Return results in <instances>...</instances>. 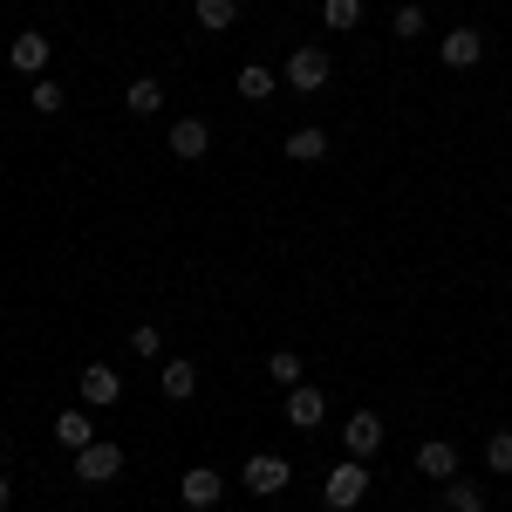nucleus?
I'll return each instance as SVG.
<instances>
[{
  "instance_id": "nucleus-8",
  "label": "nucleus",
  "mask_w": 512,
  "mask_h": 512,
  "mask_svg": "<svg viewBox=\"0 0 512 512\" xmlns=\"http://www.w3.org/2000/svg\"><path fill=\"white\" fill-rule=\"evenodd\" d=\"M321 417H328V396L308 390V383H294V390H287V424H294V431H321Z\"/></svg>"
},
{
  "instance_id": "nucleus-18",
  "label": "nucleus",
  "mask_w": 512,
  "mask_h": 512,
  "mask_svg": "<svg viewBox=\"0 0 512 512\" xmlns=\"http://www.w3.org/2000/svg\"><path fill=\"white\" fill-rule=\"evenodd\" d=\"M239 21V0H198V28H212V35H226Z\"/></svg>"
},
{
  "instance_id": "nucleus-7",
  "label": "nucleus",
  "mask_w": 512,
  "mask_h": 512,
  "mask_svg": "<svg viewBox=\"0 0 512 512\" xmlns=\"http://www.w3.org/2000/svg\"><path fill=\"white\" fill-rule=\"evenodd\" d=\"M478 55H485V35H478V28H451V35L437 41V62H444V69H472Z\"/></svg>"
},
{
  "instance_id": "nucleus-24",
  "label": "nucleus",
  "mask_w": 512,
  "mask_h": 512,
  "mask_svg": "<svg viewBox=\"0 0 512 512\" xmlns=\"http://www.w3.org/2000/svg\"><path fill=\"white\" fill-rule=\"evenodd\" d=\"M396 41H410V35H424V7H396Z\"/></svg>"
},
{
  "instance_id": "nucleus-10",
  "label": "nucleus",
  "mask_w": 512,
  "mask_h": 512,
  "mask_svg": "<svg viewBox=\"0 0 512 512\" xmlns=\"http://www.w3.org/2000/svg\"><path fill=\"white\" fill-rule=\"evenodd\" d=\"M219 492H226V478L212 472V465H192V472H185V506H192V512H212V506H219Z\"/></svg>"
},
{
  "instance_id": "nucleus-23",
  "label": "nucleus",
  "mask_w": 512,
  "mask_h": 512,
  "mask_svg": "<svg viewBox=\"0 0 512 512\" xmlns=\"http://www.w3.org/2000/svg\"><path fill=\"white\" fill-rule=\"evenodd\" d=\"M485 472H499V478L512 472V431H492V437H485Z\"/></svg>"
},
{
  "instance_id": "nucleus-25",
  "label": "nucleus",
  "mask_w": 512,
  "mask_h": 512,
  "mask_svg": "<svg viewBox=\"0 0 512 512\" xmlns=\"http://www.w3.org/2000/svg\"><path fill=\"white\" fill-rule=\"evenodd\" d=\"M130 349H137V355H158V349H164V335L151 328V321H144V328H130Z\"/></svg>"
},
{
  "instance_id": "nucleus-26",
  "label": "nucleus",
  "mask_w": 512,
  "mask_h": 512,
  "mask_svg": "<svg viewBox=\"0 0 512 512\" xmlns=\"http://www.w3.org/2000/svg\"><path fill=\"white\" fill-rule=\"evenodd\" d=\"M7 499H14V478H7V472H0V506H7Z\"/></svg>"
},
{
  "instance_id": "nucleus-15",
  "label": "nucleus",
  "mask_w": 512,
  "mask_h": 512,
  "mask_svg": "<svg viewBox=\"0 0 512 512\" xmlns=\"http://www.w3.org/2000/svg\"><path fill=\"white\" fill-rule=\"evenodd\" d=\"M123 103H130V117H158V110H164V82L158 76H137Z\"/></svg>"
},
{
  "instance_id": "nucleus-13",
  "label": "nucleus",
  "mask_w": 512,
  "mask_h": 512,
  "mask_svg": "<svg viewBox=\"0 0 512 512\" xmlns=\"http://www.w3.org/2000/svg\"><path fill=\"white\" fill-rule=\"evenodd\" d=\"M55 444H62V451H82V444H96V417H89V403L55 417Z\"/></svg>"
},
{
  "instance_id": "nucleus-22",
  "label": "nucleus",
  "mask_w": 512,
  "mask_h": 512,
  "mask_svg": "<svg viewBox=\"0 0 512 512\" xmlns=\"http://www.w3.org/2000/svg\"><path fill=\"white\" fill-rule=\"evenodd\" d=\"M267 376H274L280 390H294V383H301V355H294V349H274V355H267Z\"/></svg>"
},
{
  "instance_id": "nucleus-19",
  "label": "nucleus",
  "mask_w": 512,
  "mask_h": 512,
  "mask_svg": "<svg viewBox=\"0 0 512 512\" xmlns=\"http://www.w3.org/2000/svg\"><path fill=\"white\" fill-rule=\"evenodd\" d=\"M321 21L335 35H349V28H362V0H321Z\"/></svg>"
},
{
  "instance_id": "nucleus-3",
  "label": "nucleus",
  "mask_w": 512,
  "mask_h": 512,
  "mask_svg": "<svg viewBox=\"0 0 512 512\" xmlns=\"http://www.w3.org/2000/svg\"><path fill=\"white\" fill-rule=\"evenodd\" d=\"M117 472H123V444H103V437H96V444L76 451V478L82 485H110Z\"/></svg>"
},
{
  "instance_id": "nucleus-27",
  "label": "nucleus",
  "mask_w": 512,
  "mask_h": 512,
  "mask_svg": "<svg viewBox=\"0 0 512 512\" xmlns=\"http://www.w3.org/2000/svg\"><path fill=\"white\" fill-rule=\"evenodd\" d=\"M0 512H7V506H0Z\"/></svg>"
},
{
  "instance_id": "nucleus-16",
  "label": "nucleus",
  "mask_w": 512,
  "mask_h": 512,
  "mask_svg": "<svg viewBox=\"0 0 512 512\" xmlns=\"http://www.w3.org/2000/svg\"><path fill=\"white\" fill-rule=\"evenodd\" d=\"M287 158H294V164L328 158V130H315V123H308V130H287Z\"/></svg>"
},
{
  "instance_id": "nucleus-1",
  "label": "nucleus",
  "mask_w": 512,
  "mask_h": 512,
  "mask_svg": "<svg viewBox=\"0 0 512 512\" xmlns=\"http://www.w3.org/2000/svg\"><path fill=\"white\" fill-rule=\"evenodd\" d=\"M321 499H328V512H355L369 499V465H362V458H342L335 472L321 478Z\"/></svg>"
},
{
  "instance_id": "nucleus-2",
  "label": "nucleus",
  "mask_w": 512,
  "mask_h": 512,
  "mask_svg": "<svg viewBox=\"0 0 512 512\" xmlns=\"http://www.w3.org/2000/svg\"><path fill=\"white\" fill-rule=\"evenodd\" d=\"M280 76H287V89L315 96L321 82L335 76V62H328V48H315V41H308V48H294V55H287V69H280Z\"/></svg>"
},
{
  "instance_id": "nucleus-21",
  "label": "nucleus",
  "mask_w": 512,
  "mask_h": 512,
  "mask_svg": "<svg viewBox=\"0 0 512 512\" xmlns=\"http://www.w3.org/2000/svg\"><path fill=\"white\" fill-rule=\"evenodd\" d=\"M28 103H35L41 117H55V110L69 103V89H62V82H55V76H35V89H28Z\"/></svg>"
},
{
  "instance_id": "nucleus-11",
  "label": "nucleus",
  "mask_w": 512,
  "mask_h": 512,
  "mask_svg": "<svg viewBox=\"0 0 512 512\" xmlns=\"http://www.w3.org/2000/svg\"><path fill=\"white\" fill-rule=\"evenodd\" d=\"M7 69H14V76H41V69H48V41L41 35H14L7 41Z\"/></svg>"
},
{
  "instance_id": "nucleus-14",
  "label": "nucleus",
  "mask_w": 512,
  "mask_h": 512,
  "mask_svg": "<svg viewBox=\"0 0 512 512\" xmlns=\"http://www.w3.org/2000/svg\"><path fill=\"white\" fill-rule=\"evenodd\" d=\"M158 390L171 396V403H185V396L198 390V369L185 362V355H178V362H164V369H158Z\"/></svg>"
},
{
  "instance_id": "nucleus-5",
  "label": "nucleus",
  "mask_w": 512,
  "mask_h": 512,
  "mask_svg": "<svg viewBox=\"0 0 512 512\" xmlns=\"http://www.w3.org/2000/svg\"><path fill=\"white\" fill-rule=\"evenodd\" d=\"M342 444H349V458H376L383 451V417L376 410H355L349 424H342Z\"/></svg>"
},
{
  "instance_id": "nucleus-12",
  "label": "nucleus",
  "mask_w": 512,
  "mask_h": 512,
  "mask_svg": "<svg viewBox=\"0 0 512 512\" xmlns=\"http://www.w3.org/2000/svg\"><path fill=\"white\" fill-rule=\"evenodd\" d=\"M417 472L424 478H458V444H444V437H431V444H417Z\"/></svg>"
},
{
  "instance_id": "nucleus-9",
  "label": "nucleus",
  "mask_w": 512,
  "mask_h": 512,
  "mask_svg": "<svg viewBox=\"0 0 512 512\" xmlns=\"http://www.w3.org/2000/svg\"><path fill=\"white\" fill-rule=\"evenodd\" d=\"M171 151H178L185 164H198L205 151H212V123H205V117H178V123H171Z\"/></svg>"
},
{
  "instance_id": "nucleus-6",
  "label": "nucleus",
  "mask_w": 512,
  "mask_h": 512,
  "mask_svg": "<svg viewBox=\"0 0 512 512\" xmlns=\"http://www.w3.org/2000/svg\"><path fill=\"white\" fill-rule=\"evenodd\" d=\"M117 396H123V376L110 362H89V369H82V403H89V410H110Z\"/></svg>"
},
{
  "instance_id": "nucleus-20",
  "label": "nucleus",
  "mask_w": 512,
  "mask_h": 512,
  "mask_svg": "<svg viewBox=\"0 0 512 512\" xmlns=\"http://www.w3.org/2000/svg\"><path fill=\"white\" fill-rule=\"evenodd\" d=\"M239 96H246V103H267V96H274V69L246 62V69H239Z\"/></svg>"
},
{
  "instance_id": "nucleus-4",
  "label": "nucleus",
  "mask_w": 512,
  "mask_h": 512,
  "mask_svg": "<svg viewBox=\"0 0 512 512\" xmlns=\"http://www.w3.org/2000/svg\"><path fill=\"white\" fill-rule=\"evenodd\" d=\"M246 492H260V499H274L280 485H287V478H294V465H287V458H274V451H260V458H246Z\"/></svg>"
},
{
  "instance_id": "nucleus-17",
  "label": "nucleus",
  "mask_w": 512,
  "mask_h": 512,
  "mask_svg": "<svg viewBox=\"0 0 512 512\" xmlns=\"http://www.w3.org/2000/svg\"><path fill=\"white\" fill-rule=\"evenodd\" d=\"M444 512H485V485H472V478H451V485H444Z\"/></svg>"
}]
</instances>
